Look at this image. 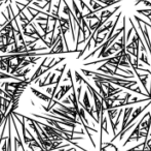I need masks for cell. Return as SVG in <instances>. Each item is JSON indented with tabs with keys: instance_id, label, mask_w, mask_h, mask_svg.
Wrapping results in <instances>:
<instances>
[{
	"instance_id": "obj_3",
	"label": "cell",
	"mask_w": 151,
	"mask_h": 151,
	"mask_svg": "<svg viewBox=\"0 0 151 151\" xmlns=\"http://www.w3.org/2000/svg\"><path fill=\"white\" fill-rule=\"evenodd\" d=\"M1 2H7V1H10V0H0Z\"/></svg>"
},
{
	"instance_id": "obj_1",
	"label": "cell",
	"mask_w": 151,
	"mask_h": 151,
	"mask_svg": "<svg viewBox=\"0 0 151 151\" xmlns=\"http://www.w3.org/2000/svg\"><path fill=\"white\" fill-rule=\"evenodd\" d=\"M31 91L34 93V95H36V96L38 97V98L42 99V101H48L50 104L52 103V98H50V97H48L47 95L43 94V93L39 92V91L36 90V89H35V88H33V87H31Z\"/></svg>"
},
{
	"instance_id": "obj_2",
	"label": "cell",
	"mask_w": 151,
	"mask_h": 151,
	"mask_svg": "<svg viewBox=\"0 0 151 151\" xmlns=\"http://www.w3.org/2000/svg\"><path fill=\"white\" fill-rule=\"evenodd\" d=\"M140 60H141V61H143V62H145L147 65H150V62L147 60V57L145 56V54H144V53H142V55H141V58H140Z\"/></svg>"
}]
</instances>
